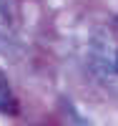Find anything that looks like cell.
<instances>
[{
  "label": "cell",
  "instance_id": "7a4b0ae2",
  "mask_svg": "<svg viewBox=\"0 0 118 126\" xmlns=\"http://www.w3.org/2000/svg\"><path fill=\"white\" fill-rule=\"evenodd\" d=\"M116 71H118V56H116Z\"/></svg>",
  "mask_w": 118,
  "mask_h": 126
},
{
  "label": "cell",
  "instance_id": "6da1fadb",
  "mask_svg": "<svg viewBox=\"0 0 118 126\" xmlns=\"http://www.w3.org/2000/svg\"><path fill=\"white\" fill-rule=\"evenodd\" d=\"M15 111V98H13V91H10V83L8 78L0 73V113H13Z\"/></svg>",
  "mask_w": 118,
  "mask_h": 126
}]
</instances>
